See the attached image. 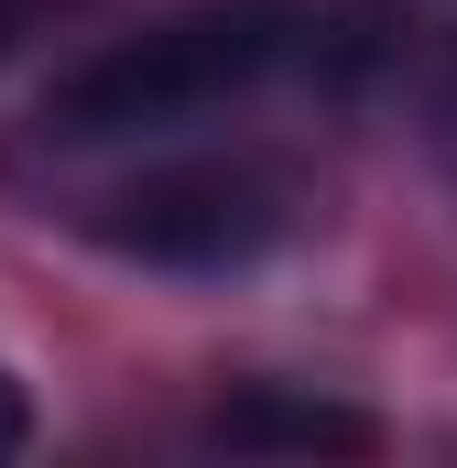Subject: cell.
<instances>
[{
	"label": "cell",
	"mask_w": 457,
	"mask_h": 468,
	"mask_svg": "<svg viewBox=\"0 0 457 468\" xmlns=\"http://www.w3.org/2000/svg\"><path fill=\"white\" fill-rule=\"evenodd\" d=\"M218 436L228 447H283V458H370L381 447L370 414H348L327 392H283V381H239L218 403Z\"/></svg>",
	"instance_id": "obj_3"
},
{
	"label": "cell",
	"mask_w": 457,
	"mask_h": 468,
	"mask_svg": "<svg viewBox=\"0 0 457 468\" xmlns=\"http://www.w3.org/2000/svg\"><path fill=\"white\" fill-rule=\"evenodd\" d=\"M436 110H447V131H457V55H447V77H436Z\"/></svg>",
	"instance_id": "obj_5"
},
{
	"label": "cell",
	"mask_w": 457,
	"mask_h": 468,
	"mask_svg": "<svg viewBox=\"0 0 457 468\" xmlns=\"http://www.w3.org/2000/svg\"><path fill=\"white\" fill-rule=\"evenodd\" d=\"M22 436H33V403H22V381L0 370V458H22Z\"/></svg>",
	"instance_id": "obj_4"
},
{
	"label": "cell",
	"mask_w": 457,
	"mask_h": 468,
	"mask_svg": "<svg viewBox=\"0 0 457 468\" xmlns=\"http://www.w3.org/2000/svg\"><path fill=\"white\" fill-rule=\"evenodd\" d=\"M88 229L142 272H239L294 229V186L272 164H175V175H142L131 197H110Z\"/></svg>",
	"instance_id": "obj_2"
},
{
	"label": "cell",
	"mask_w": 457,
	"mask_h": 468,
	"mask_svg": "<svg viewBox=\"0 0 457 468\" xmlns=\"http://www.w3.org/2000/svg\"><path fill=\"white\" fill-rule=\"evenodd\" d=\"M11 44H22V0H0V55H11Z\"/></svg>",
	"instance_id": "obj_6"
},
{
	"label": "cell",
	"mask_w": 457,
	"mask_h": 468,
	"mask_svg": "<svg viewBox=\"0 0 457 468\" xmlns=\"http://www.w3.org/2000/svg\"><path fill=\"white\" fill-rule=\"evenodd\" d=\"M294 44H305V11H294V0L175 11V22L110 44V55H88V66L44 99V131H55V142H142V131H186V120L250 99Z\"/></svg>",
	"instance_id": "obj_1"
}]
</instances>
